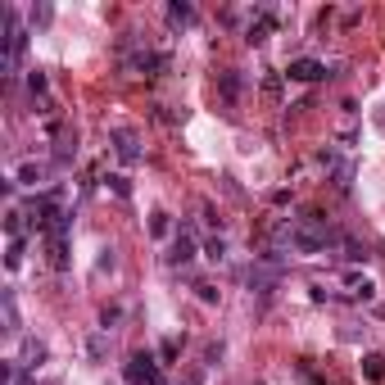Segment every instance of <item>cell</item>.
<instances>
[{
	"mask_svg": "<svg viewBox=\"0 0 385 385\" xmlns=\"http://www.w3.org/2000/svg\"><path fill=\"white\" fill-rule=\"evenodd\" d=\"M0 19H5V51H0V73L5 78H14L23 68V55H28V28L19 23L14 9H0Z\"/></svg>",
	"mask_w": 385,
	"mask_h": 385,
	"instance_id": "cell-1",
	"label": "cell"
},
{
	"mask_svg": "<svg viewBox=\"0 0 385 385\" xmlns=\"http://www.w3.org/2000/svg\"><path fill=\"white\" fill-rule=\"evenodd\" d=\"M245 281H250L254 295H272V290H277V281H281V254L268 250L263 258H254L250 272H245Z\"/></svg>",
	"mask_w": 385,
	"mask_h": 385,
	"instance_id": "cell-2",
	"label": "cell"
},
{
	"mask_svg": "<svg viewBox=\"0 0 385 385\" xmlns=\"http://www.w3.org/2000/svg\"><path fill=\"white\" fill-rule=\"evenodd\" d=\"M335 300L344 304H371L376 300V281L367 277V272H340V281H335Z\"/></svg>",
	"mask_w": 385,
	"mask_h": 385,
	"instance_id": "cell-3",
	"label": "cell"
},
{
	"mask_svg": "<svg viewBox=\"0 0 385 385\" xmlns=\"http://www.w3.org/2000/svg\"><path fill=\"white\" fill-rule=\"evenodd\" d=\"M277 28H281V14H277V9H263V5H258V9L245 14V41H250V46H263Z\"/></svg>",
	"mask_w": 385,
	"mask_h": 385,
	"instance_id": "cell-4",
	"label": "cell"
},
{
	"mask_svg": "<svg viewBox=\"0 0 385 385\" xmlns=\"http://www.w3.org/2000/svg\"><path fill=\"white\" fill-rule=\"evenodd\" d=\"M122 376H127V385H159V358L150 349L132 354L127 367H122Z\"/></svg>",
	"mask_w": 385,
	"mask_h": 385,
	"instance_id": "cell-5",
	"label": "cell"
},
{
	"mask_svg": "<svg viewBox=\"0 0 385 385\" xmlns=\"http://www.w3.org/2000/svg\"><path fill=\"white\" fill-rule=\"evenodd\" d=\"M109 145H114V154L122 159V164H141V159H145L141 132H136V127H114V132H109Z\"/></svg>",
	"mask_w": 385,
	"mask_h": 385,
	"instance_id": "cell-6",
	"label": "cell"
},
{
	"mask_svg": "<svg viewBox=\"0 0 385 385\" xmlns=\"http://www.w3.org/2000/svg\"><path fill=\"white\" fill-rule=\"evenodd\" d=\"M127 68L141 73V78H159V73L168 68V55H159V51H136V55L127 59Z\"/></svg>",
	"mask_w": 385,
	"mask_h": 385,
	"instance_id": "cell-7",
	"label": "cell"
},
{
	"mask_svg": "<svg viewBox=\"0 0 385 385\" xmlns=\"http://www.w3.org/2000/svg\"><path fill=\"white\" fill-rule=\"evenodd\" d=\"M285 78H290V82H322V78H331V73H327L322 59H290Z\"/></svg>",
	"mask_w": 385,
	"mask_h": 385,
	"instance_id": "cell-8",
	"label": "cell"
},
{
	"mask_svg": "<svg viewBox=\"0 0 385 385\" xmlns=\"http://www.w3.org/2000/svg\"><path fill=\"white\" fill-rule=\"evenodd\" d=\"M14 363H19V367H28V371H36V367L46 363V344H41V340H32V335H28V340H23V349H19V358H14Z\"/></svg>",
	"mask_w": 385,
	"mask_h": 385,
	"instance_id": "cell-9",
	"label": "cell"
},
{
	"mask_svg": "<svg viewBox=\"0 0 385 385\" xmlns=\"http://www.w3.org/2000/svg\"><path fill=\"white\" fill-rule=\"evenodd\" d=\"M46 172H51L46 164H36V159H28V164H19V168H14V181H19V186H32V191H36V186L46 181Z\"/></svg>",
	"mask_w": 385,
	"mask_h": 385,
	"instance_id": "cell-10",
	"label": "cell"
},
{
	"mask_svg": "<svg viewBox=\"0 0 385 385\" xmlns=\"http://www.w3.org/2000/svg\"><path fill=\"white\" fill-rule=\"evenodd\" d=\"M191 258H195V241H191V231H177V241H172L168 263H172V268H186Z\"/></svg>",
	"mask_w": 385,
	"mask_h": 385,
	"instance_id": "cell-11",
	"label": "cell"
},
{
	"mask_svg": "<svg viewBox=\"0 0 385 385\" xmlns=\"http://www.w3.org/2000/svg\"><path fill=\"white\" fill-rule=\"evenodd\" d=\"M46 250H51V268L55 272L68 268V236H46Z\"/></svg>",
	"mask_w": 385,
	"mask_h": 385,
	"instance_id": "cell-12",
	"label": "cell"
},
{
	"mask_svg": "<svg viewBox=\"0 0 385 385\" xmlns=\"http://www.w3.org/2000/svg\"><path fill=\"white\" fill-rule=\"evenodd\" d=\"M168 23H172V28H191V23H195V5L172 0V5H168Z\"/></svg>",
	"mask_w": 385,
	"mask_h": 385,
	"instance_id": "cell-13",
	"label": "cell"
},
{
	"mask_svg": "<svg viewBox=\"0 0 385 385\" xmlns=\"http://www.w3.org/2000/svg\"><path fill=\"white\" fill-rule=\"evenodd\" d=\"M0 313H5V331L9 335H19V327H23V322H19V304H14V295H0Z\"/></svg>",
	"mask_w": 385,
	"mask_h": 385,
	"instance_id": "cell-14",
	"label": "cell"
},
{
	"mask_svg": "<svg viewBox=\"0 0 385 385\" xmlns=\"http://www.w3.org/2000/svg\"><path fill=\"white\" fill-rule=\"evenodd\" d=\"M363 376L367 381H385V354H363Z\"/></svg>",
	"mask_w": 385,
	"mask_h": 385,
	"instance_id": "cell-15",
	"label": "cell"
},
{
	"mask_svg": "<svg viewBox=\"0 0 385 385\" xmlns=\"http://www.w3.org/2000/svg\"><path fill=\"white\" fill-rule=\"evenodd\" d=\"M105 354H109V335H105V331H95L91 340H86V358H95V363H100Z\"/></svg>",
	"mask_w": 385,
	"mask_h": 385,
	"instance_id": "cell-16",
	"label": "cell"
},
{
	"mask_svg": "<svg viewBox=\"0 0 385 385\" xmlns=\"http://www.w3.org/2000/svg\"><path fill=\"white\" fill-rule=\"evenodd\" d=\"M204 258L222 263V258H227V241H222V236H209V241H204Z\"/></svg>",
	"mask_w": 385,
	"mask_h": 385,
	"instance_id": "cell-17",
	"label": "cell"
},
{
	"mask_svg": "<svg viewBox=\"0 0 385 385\" xmlns=\"http://www.w3.org/2000/svg\"><path fill=\"white\" fill-rule=\"evenodd\" d=\"M340 258H349V263H363V258H367V250H363L358 241H340Z\"/></svg>",
	"mask_w": 385,
	"mask_h": 385,
	"instance_id": "cell-18",
	"label": "cell"
},
{
	"mask_svg": "<svg viewBox=\"0 0 385 385\" xmlns=\"http://www.w3.org/2000/svg\"><path fill=\"white\" fill-rule=\"evenodd\" d=\"M46 86H51V82H46V73L32 68V73H28V91H32V95H46Z\"/></svg>",
	"mask_w": 385,
	"mask_h": 385,
	"instance_id": "cell-19",
	"label": "cell"
},
{
	"mask_svg": "<svg viewBox=\"0 0 385 385\" xmlns=\"http://www.w3.org/2000/svg\"><path fill=\"white\" fill-rule=\"evenodd\" d=\"M5 268L14 272V268H23V241H9V254H5Z\"/></svg>",
	"mask_w": 385,
	"mask_h": 385,
	"instance_id": "cell-20",
	"label": "cell"
},
{
	"mask_svg": "<svg viewBox=\"0 0 385 385\" xmlns=\"http://www.w3.org/2000/svg\"><path fill=\"white\" fill-rule=\"evenodd\" d=\"M222 95H227V100L241 95V78H236V73H222Z\"/></svg>",
	"mask_w": 385,
	"mask_h": 385,
	"instance_id": "cell-21",
	"label": "cell"
},
{
	"mask_svg": "<svg viewBox=\"0 0 385 385\" xmlns=\"http://www.w3.org/2000/svg\"><path fill=\"white\" fill-rule=\"evenodd\" d=\"M68 159H78V145H73V141H59V150H55V164L64 168Z\"/></svg>",
	"mask_w": 385,
	"mask_h": 385,
	"instance_id": "cell-22",
	"label": "cell"
},
{
	"mask_svg": "<svg viewBox=\"0 0 385 385\" xmlns=\"http://www.w3.org/2000/svg\"><path fill=\"white\" fill-rule=\"evenodd\" d=\"M177 354H181V340H177V335H168V340L159 344V358H177Z\"/></svg>",
	"mask_w": 385,
	"mask_h": 385,
	"instance_id": "cell-23",
	"label": "cell"
},
{
	"mask_svg": "<svg viewBox=\"0 0 385 385\" xmlns=\"http://www.w3.org/2000/svg\"><path fill=\"white\" fill-rule=\"evenodd\" d=\"M150 231H154V236H168V231H172L168 213H154V218H150Z\"/></svg>",
	"mask_w": 385,
	"mask_h": 385,
	"instance_id": "cell-24",
	"label": "cell"
},
{
	"mask_svg": "<svg viewBox=\"0 0 385 385\" xmlns=\"http://www.w3.org/2000/svg\"><path fill=\"white\" fill-rule=\"evenodd\" d=\"M195 295H200L204 304H218V290H213V285H209V281H195Z\"/></svg>",
	"mask_w": 385,
	"mask_h": 385,
	"instance_id": "cell-25",
	"label": "cell"
},
{
	"mask_svg": "<svg viewBox=\"0 0 385 385\" xmlns=\"http://www.w3.org/2000/svg\"><path fill=\"white\" fill-rule=\"evenodd\" d=\"M177 385H204V371H200V367H191V371H186V376H181Z\"/></svg>",
	"mask_w": 385,
	"mask_h": 385,
	"instance_id": "cell-26",
	"label": "cell"
},
{
	"mask_svg": "<svg viewBox=\"0 0 385 385\" xmlns=\"http://www.w3.org/2000/svg\"><path fill=\"white\" fill-rule=\"evenodd\" d=\"M109 181H114V191L122 195V200H127V195H132V186H127V177H109Z\"/></svg>",
	"mask_w": 385,
	"mask_h": 385,
	"instance_id": "cell-27",
	"label": "cell"
}]
</instances>
